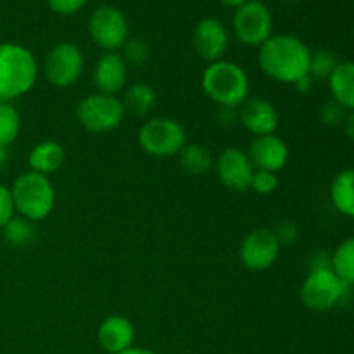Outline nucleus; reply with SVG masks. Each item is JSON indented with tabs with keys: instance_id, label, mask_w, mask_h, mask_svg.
I'll return each instance as SVG.
<instances>
[{
	"instance_id": "6e6552de",
	"label": "nucleus",
	"mask_w": 354,
	"mask_h": 354,
	"mask_svg": "<svg viewBox=\"0 0 354 354\" xmlns=\"http://www.w3.org/2000/svg\"><path fill=\"white\" fill-rule=\"evenodd\" d=\"M234 31L241 44L259 48L273 35L272 10L261 0H248L235 9Z\"/></svg>"
},
{
	"instance_id": "0eeeda50",
	"label": "nucleus",
	"mask_w": 354,
	"mask_h": 354,
	"mask_svg": "<svg viewBox=\"0 0 354 354\" xmlns=\"http://www.w3.org/2000/svg\"><path fill=\"white\" fill-rule=\"evenodd\" d=\"M349 286L332 268L310 270L301 287V301L313 311H327L348 296Z\"/></svg>"
},
{
	"instance_id": "2f4dec72",
	"label": "nucleus",
	"mask_w": 354,
	"mask_h": 354,
	"mask_svg": "<svg viewBox=\"0 0 354 354\" xmlns=\"http://www.w3.org/2000/svg\"><path fill=\"white\" fill-rule=\"evenodd\" d=\"M273 232H275V237L279 239L280 245H282V244H292V242H296L297 235H299L297 225L294 223V221H290V220L282 221V223H280L279 227H277Z\"/></svg>"
},
{
	"instance_id": "bb28decb",
	"label": "nucleus",
	"mask_w": 354,
	"mask_h": 354,
	"mask_svg": "<svg viewBox=\"0 0 354 354\" xmlns=\"http://www.w3.org/2000/svg\"><path fill=\"white\" fill-rule=\"evenodd\" d=\"M337 59L332 52L328 50H315L311 52L310 61V76L313 80H324L334 73L335 66H337Z\"/></svg>"
},
{
	"instance_id": "c9c22d12",
	"label": "nucleus",
	"mask_w": 354,
	"mask_h": 354,
	"mask_svg": "<svg viewBox=\"0 0 354 354\" xmlns=\"http://www.w3.org/2000/svg\"><path fill=\"white\" fill-rule=\"evenodd\" d=\"M118 354H158L156 351H151V349H145V348H137V346H131L128 348L127 351H121Z\"/></svg>"
},
{
	"instance_id": "4be33fe9",
	"label": "nucleus",
	"mask_w": 354,
	"mask_h": 354,
	"mask_svg": "<svg viewBox=\"0 0 354 354\" xmlns=\"http://www.w3.org/2000/svg\"><path fill=\"white\" fill-rule=\"evenodd\" d=\"M180 165L192 175H203L213 168V156L206 147L199 144H185L178 154Z\"/></svg>"
},
{
	"instance_id": "5701e85b",
	"label": "nucleus",
	"mask_w": 354,
	"mask_h": 354,
	"mask_svg": "<svg viewBox=\"0 0 354 354\" xmlns=\"http://www.w3.org/2000/svg\"><path fill=\"white\" fill-rule=\"evenodd\" d=\"M330 259L335 275L349 287H354V237L339 244Z\"/></svg>"
},
{
	"instance_id": "f257e3e1",
	"label": "nucleus",
	"mask_w": 354,
	"mask_h": 354,
	"mask_svg": "<svg viewBox=\"0 0 354 354\" xmlns=\"http://www.w3.org/2000/svg\"><path fill=\"white\" fill-rule=\"evenodd\" d=\"M311 48L296 35H272L259 47L258 62L266 76L294 85L310 75Z\"/></svg>"
},
{
	"instance_id": "f03ea898",
	"label": "nucleus",
	"mask_w": 354,
	"mask_h": 354,
	"mask_svg": "<svg viewBox=\"0 0 354 354\" xmlns=\"http://www.w3.org/2000/svg\"><path fill=\"white\" fill-rule=\"evenodd\" d=\"M203 90L218 106L237 109L249 99L251 83L242 66L221 59L204 69Z\"/></svg>"
},
{
	"instance_id": "4c0bfd02",
	"label": "nucleus",
	"mask_w": 354,
	"mask_h": 354,
	"mask_svg": "<svg viewBox=\"0 0 354 354\" xmlns=\"http://www.w3.org/2000/svg\"><path fill=\"white\" fill-rule=\"evenodd\" d=\"M220 2L223 3V6H227V7H234V9H239V7L244 6L248 0H220Z\"/></svg>"
},
{
	"instance_id": "a878e982",
	"label": "nucleus",
	"mask_w": 354,
	"mask_h": 354,
	"mask_svg": "<svg viewBox=\"0 0 354 354\" xmlns=\"http://www.w3.org/2000/svg\"><path fill=\"white\" fill-rule=\"evenodd\" d=\"M149 55H151L149 45L140 38H128L123 47H121V57L127 62V66L140 68L147 62Z\"/></svg>"
},
{
	"instance_id": "39448f33",
	"label": "nucleus",
	"mask_w": 354,
	"mask_h": 354,
	"mask_svg": "<svg viewBox=\"0 0 354 354\" xmlns=\"http://www.w3.org/2000/svg\"><path fill=\"white\" fill-rule=\"evenodd\" d=\"M124 118V106L118 95L92 93L83 97L76 106V120L92 133L116 130Z\"/></svg>"
},
{
	"instance_id": "f704fd0d",
	"label": "nucleus",
	"mask_w": 354,
	"mask_h": 354,
	"mask_svg": "<svg viewBox=\"0 0 354 354\" xmlns=\"http://www.w3.org/2000/svg\"><path fill=\"white\" fill-rule=\"evenodd\" d=\"M344 124H346V133H348V137L354 142V111H351V113L348 114Z\"/></svg>"
},
{
	"instance_id": "ddd939ff",
	"label": "nucleus",
	"mask_w": 354,
	"mask_h": 354,
	"mask_svg": "<svg viewBox=\"0 0 354 354\" xmlns=\"http://www.w3.org/2000/svg\"><path fill=\"white\" fill-rule=\"evenodd\" d=\"M192 44L196 54L209 64L221 61L228 48L227 28L216 17H204L194 30Z\"/></svg>"
},
{
	"instance_id": "6ab92c4d",
	"label": "nucleus",
	"mask_w": 354,
	"mask_h": 354,
	"mask_svg": "<svg viewBox=\"0 0 354 354\" xmlns=\"http://www.w3.org/2000/svg\"><path fill=\"white\" fill-rule=\"evenodd\" d=\"M332 97L344 109L354 111V62L344 61L335 66L334 73L328 76Z\"/></svg>"
},
{
	"instance_id": "473e14b6",
	"label": "nucleus",
	"mask_w": 354,
	"mask_h": 354,
	"mask_svg": "<svg viewBox=\"0 0 354 354\" xmlns=\"http://www.w3.org/2000/svg\"><path fill=\"white\" fill-rule=\"evenodd\" d=\"M218 120L225 124V127H234L235 121L239 120V113L230 107H221L220 114H218Z\"/></svg>"
},
{
	"instance_id": "f3484780",
	"label": "nucleus",
	"mask_w": 354,
	"mask_h": 354,
	"mask_svg": "<svg viewBox=\"0 0 354 354\" xmlns=\"http://www.w3.org/2000/svg\"><path fill=\"white\" fill-rule=\"evenodd\" d=\"M97 339H99L100 348L107 354L127 351L135 342V327L128 318L113 315L100 324L99 330H97Z\"/></svg>"
},
{
	"instance_id": "e433bc0d",
	"label": "nucleus",
	"mask_w": 354,
	"mask_h": 354,
	"mask_svg": "<svg viewBox=\"0 0 354 354\" xmlns=\"http://www.w3.org/2000/svg\"><path fill=\"white\" fill-rule=\"evenodd\" d=\"M9 158H10L9 149H7V147H0V169L6 168L7 162H9Z\"/></svg>"
},
{
	"instance_id": "a211bd4d",
	"label": "nucleus",
	"mask_w": 354,
	"mask_h": 354,
	"mask_svg": "<svg viewBox=\"0 0 354 354\" xmlns=\"http://www.w3.org/2000/svg\"><path fill=\"white\" fill-rule=\"evenodd\" d=\"M66 161V151L59 142L44 140L31 149L28 156L30 171L40 173V175H52L59 171Z\"/></svg>"
},
{
	"instance_id": "412c9836",
	"label": "nucleus",
	"mask_w": 354,
	"mask_h": 354,
	"mask_svg": "<svg viewBox=\"0 0 354 354\" xmlns=\"http://www.w3.org/2000/svg\"><path fill=\"white\" fill-rule=\"evenodd\" d=\"M123 106L124 113L137 114V116H145V114L151 113L152 109L158 104V95H156V90L151 85H145V83H135L130 88L127 90L123 97Z\"/></svg>"
},
{
	"instance_id": "7ed1b4c3",
	"label": "nucleus",
	"mask_w": 354,
	"mask_h": 354,
	"mask_svg": "<svg viewBox=\"0 0 354 354\" xmlns=\"http://www.w3.org/2000/svg\"><path fill=\"white\" fill-rule=\"evenodd\" d=\"M38 64L30 48L17 44H0V99L10 100L33 88Z\"/></svg>"
},
{
	"instance_id": "9b49d317",
	"label": "nucleus",
	"mask_w": 354,
	"mask_h": 354,
	"mask_svg": "<svg viewBox=\"0 0 354 354\" xmlns=\"http://www.w3.org/2000/svg\"><path fill=\"white\" fill-rule=\"evenodd\" d=\"M280 252V242L270 228H256L249 232L241 244V261L245 268L263 272L273 266Z\"/></svg>"
},
{
	"instance_id": "393cba45",
	"label": "nucleus",
	"mask_w": 354,
	"mask_h": 354,
	"mask_svg": "<svg viewBox=\"0 0 354 354\" xmlns=\"http://www.w3.org/2000/svg\"><path fill=\"white\" fill-rule=\"evenodd\" d=\"M2 234L3 239H6L10 245L26 248V245H30L35 239L33 221L26 220V218L23 216H14L12 220L2 228Z\"/></svg>"
},
{
	"instance_id": "b1692460",
	"label": "nucleus",
	"mask_w": 354,
	"mask_h": 354,
	"mask_svg": "<svg viewBox=\"0 0 354 354\" xmlns=\"http://www.w3.org/2000/svg\"><path fill=\"white\" fill-rule=\"evenodd\" d=\"M21 131V116L10 104L0 102V147L9 149Z\"/></svg>"
},
{
	"instance_id": "f8f14e48",
	"label": "nucleus",
	"mask_w": 354,
	"mask_h": 354,
	"mask_svg": "<svg viewBox=\"0 0 354 354\" xmlns=\"http://www.w3.org/2000/svg\"><path fill=\"white\" fill-rule=\"evenodd\" d=\"M254 166L249 159L248 152L237 147L225 149L216 162L218 178L227 189L234 192H245L251 189V180L254 175Z\"/></svg>"
},
{
	"instance_id": "9d476101",
	"label": "nucleus",
	"mask_w": 354,
	"mask_h": 354,
	"mask_svg": "<svg viewBox=\"0 0 354 354\" xmlns=\"http://www.w3.org/2000/svg\"><path fill=\"white\" fill-rule=\"evenodd\" d=\"M85 57L82 48L73 41H61L54 45L45 57V76L59 88L73 86L82 76Z\"/></svg>"
},
{
	"instance_id": "1a4fd4ad",
	"label": "nucleus",
	"mask_w": 354,
	"mask_h": 354,
	"mask_svg": "<svg viewBox=\"0 0 354 354\" xmlns=\"http://www.w3.org/2000/svg\"><path fill=\"white\" fill-rule=\"evenodd\" d=\"M90 38L106 52H118L128 40V19L114 6H100L88 19Z\"/></svg>"
},
{
	"instance_id": "72a5a7b5",
	"label": "nucleus",
	"mask_w": 354,
	"mask_h": 354,
	"mask_svg": "<svg viewBox=\"0 0 354 354\" xmlns=\"http://www.w3.org/2000/svg\"><path fill=\"white\" fill-rule=\"evenodd\" d=\"M313 83H315V80L311 78L310 75H308V76H304V78H301L299 82L294 83V86H296L297 92H301V93H308V92H310L311 88H313Z\"/></svg>"
},
{
	"instance_id": "7c9ffc66",
	"label": "nucleus",
	"mask_w": 354,
	"mask_h": 354,
	"mask_svg": "<svg viewBox=\"0 0 354 354\" xmlns=\"http://www.w3.org/2000/svg\"><path fill=\"white\" fill-rule=\"evenodd\" d=\"M45 2L55 14L71 16V14H76L80 9H83L88 0H45Z\"/></svg>"
},
{
	"instance_id": "4468645a",
	"label": "nucleus",
	"mask_w": 354,
	"mask_h": 354,
	"mask_svg": "<svg viewBox=\"0 0 354 354\" xmlns=\"http://www.w3.org/2000/svg\"><path fill=\"white\" fill-rule=\"evenodd\" d=\"M93 85L97 93L116 95L128 82V66L118 52H106L100 55L93 68Z\"/></svg>"
},
{
	"instance_id": "cd10ccee",
	"label": "nucleus",
	"mask_w": 354,
	"mask_h": 354,
	"mask_svg": "<svg viewBox=\"0 0 354 354\" xmlns=\"http://www.w3.org/2000/svg\"><path fill=\"white\" fill-rule=\"evenodd\" d=\"M279 187V176L273 171H265V169H256L251 180V189L261 196L273 194Z\"/></svg>"
},
{
	"instance_id": "c85d7f7f",
	"label": "nucleus",
	"mask_w": 354,
	"mask_h": 354,
	"mask_svg": "<svg viewBox=\"0 0 354 354\" xmlns=\"http://www.w3.org/2000/svg\"><path fill=\"white\" fill-rule=\"evenodd\" d=\"M348 109L337 104L335 100H330V102L325 104L320 111V118L325 124L328 127H337V124L346 123V118H348Z\"/></svg>"
},
{
	"instance_id": "20e7f679",
	"label": "nucleus",
	"mask_w": 354,
	"mask_h": 354,
	"mask_svg": "<svg viewBox=\"0 0 354 354\" xmlns=\"http://www.w3.org/2000/svg\"><path fill=\"white\" fill-rule=\"evenodd\" d=\"M10 194H12L16 213L33 223L47 218L54 209V185L48 176L40 175V173L28 171L17 176Z\"/></svg>"
},
{
	"instance_id": "aec40b11",
	"label": "nucleus",
	"mask_w": 354,
	"mask_h": 354,
	"mask_svg": "<svg viewBox=\"0 0 354 354\" xmlns=\"http://www.w3.org/2000/svg\"><path fill=\"white\" fill-rule=\"evenodd\" d=\"M330 197L339 213L354 218V169H344L335 176Z\"/></svg>"
},
{
	"instance_id": "dca6fc26",
	"label": "nucleus",
	"mask_w": 354,
	"mask_h": 354,
	"mask_svg": "<svg viewBox=\"0 0 354 354\" xmlns=\"http://www.w3.org/2000/svg\"><path fill=\"white\" fill-rule=\"evenodd\" d=\"M239 121L256 137L275 133L279 128V113L265 99H248L239 111Z\"/></svg>"
},
{
	"instance_id": "c756f323",
	"label": "nucleus",
	"mask_w": 354,
	"mask_h": 354,
	"mask_svg": "<svg viewBox=\"0 0 354 354\" xmlns=\"http://www.w3.org/2000/svg\"><path fill=\"white\" fill-rule=\"evenodd\" d=\"M16 216V207H14L12 194L9 187L0 183V230Z\"/></svg>"
},
{
	"instance_id": "423d86ee",
	"label": "nucleus",
	"mask_w": 354,
	"mask_h": 354,
	"mask_svg": "<svg viewBox=\"0 0 354 354\" xmlns=\"http://www.w3.org/2000/svg\"><path fill=\"white\" fill-rule=\"evenodd\" d=\"M138 144L149 156L171 158L185 147V128L171 118H152L138 131Z\"/></svg>"
},
{
	"instance_id": "2eb2a0df",
	"label": "nucleus",
	"mask_w": 354,
	"mask_h": 354,
	"mask_svg": "<svg viewBox=\"0 0 354 354\" xmlns=\"http://www.w3.org/2000/svg\"><path fill=\"white\" fill-rule=\"evenodd\" d=\"M254 169H265V171H280L289 161V147L286 142L275 133L256 137L248 151Z\"/></svg>"
}]
</instances>
